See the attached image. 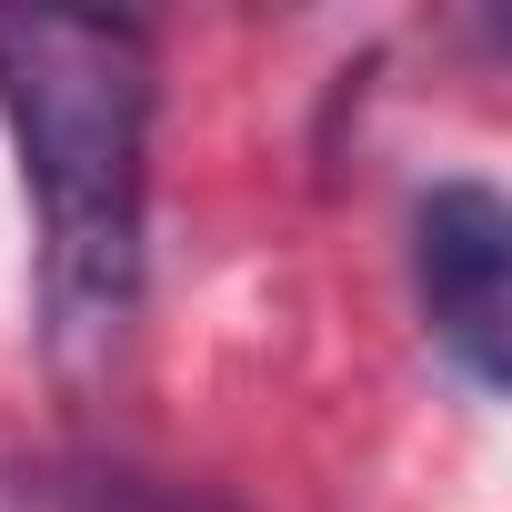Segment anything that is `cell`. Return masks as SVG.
Instances as JSON below:
<instances>
[{"label":"cell","mask_w":512,"mask_h":512,"mask_svg":"<svg viewBox=\"0 0 512 512\" xmlns=\"http://www.w3.org/2000/svg\"><path fill=\"white\" fill-rule=\"evenodd\" d=\"M0 121L41 211V342L61 372H101L141 322L151 41L131 21L0 11Z\"/></svg>","instance_id":"6da1fadb"},{"label":"cell","mask_w":512,"mask_h":512,"mask_svg":"<svg viewBox=\"0 0 512 512\" xmlns=\"http://www.w3.org/2000/svg\"><path fill=\"white\" fill-rule=\"evenodd\" d=\"M412 292L432 342L472 392L512 382V211L482 181H432L412 201Z\"/></svg>","instance_id":"7a4b0ae2"},{"label":"cell","mask_w":512,"mask_h":512,"mask_svg":"<svg viewBox=\"0 0 512 512\" xmlns=\"http://www.w3.org/2000/svg\"><path fill=\"white\" fill-rule=\"evenodd\" d=\"M51 512H201V502L151 492V482H131V472H91V482H61V492H51Z\"/></svg>","instance_id":"3957f363"}]
</instances>
